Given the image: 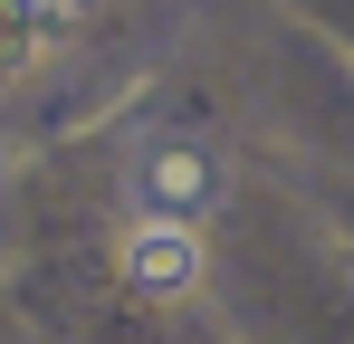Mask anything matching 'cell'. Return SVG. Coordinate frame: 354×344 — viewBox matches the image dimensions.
<instances>
[{"label":"cell","mask_w":354,"mask_h":344,"mask_svg":"<svg viewBox=\"0 0 354 344\" xmlns=\"http://www.w3.org/2000/svg\"><path fill=\"white\" fill-rule=\"evenodd\" d=\"M134 191H144L153 220H192V211L211 201V163H201L192 144H153V153L134 163Z\"/></svg>","instance_id":"obj_1"},{"label":"cell","mask_w":354,"mask_h":344,"mask_svg":"<svg viewBox=\"0 0 354 344\" xmlns=\"http://www.w3.org/2000/svg\"><path fill=\"white\" fill-rule=\"evenodd\" d=\"M124 278L153 287V296H173V287L201 278V239H192L182 220H144L134 239H124Z\"/></svg>","instance_id":"obj_2"},{"label":"cell","mask_w":354,"mask_h":344,"mask_svg":"<svg viewBox=\"0 0 354 344\" xmlns=\"http://www.w3.org/2000/svg\"><path fill=\"white\" fill-rule=\"evenodd\" d=\"M48 39H58V0H0V77H19Z\"/></svg>","instance_id":"obj_3"},{"label":"cell","mask_w":354,"mask_h":344,"mask_svg":"<svg viewBox=\"0 0 354 344\" xmlns=\"http://www.w3.org/2000/svg\"><path fill=\"white\" fill-rule=\"evenodd\" d=\"M58 10H67V0H58Z\"/></svg>","instance_id":"obj_4"}]
</instances>
